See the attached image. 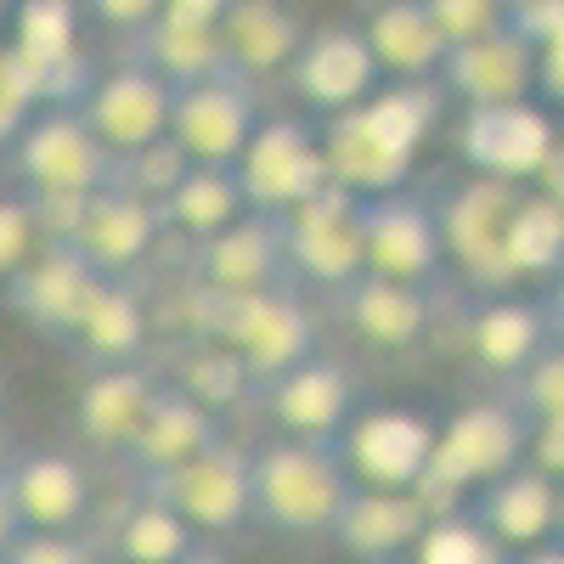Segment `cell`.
I'll use <instances>...</instances> for the list:
<instances>
[{"mask_svg":"<svg viewBox=\"0 0 564 564\" xmlns=\"http://www.w3.org/2000/svg\"><path fill=\"white\" fill-rule=\"evenodd\" d=\"M159 204H148L141 193H130V186L108 181L97 186L90 198H79L74 209V226H68V249L102 276H135L141 260H148L159 249Z\"/></svg>","mask_w":564,"mask_h":564,"instance_id":"15","label":"cell"},{"mask_svg":"<svg viewBox=\"0 0 564 564\" xmlns=\"http://www.w3.org/2000/svg\"><path fill=\"white\" fill-rule=\"evenodd\" d=\"M339 316L356 334L361 350L379 356H406L430 339L435 327V300L417 282H390V276H356L350 289H339Z\"/></svg>","mask_w":564,"mask_h":564,"instance_id":"20","label":"cell"},{"mask_svg":"<svg viewBox=\"0 0 564 564\" xmlns=\"http://www.w3.org/2000/svg\"><path fill=\"white\" fill-rule=\"evenodd\" d=\"M209 441H220V417H215L209 406H198L186 390L159 384L148 417H141V430L130 435V446H124L119 457L135 468L141 480H153V475H164V468L186 463L193 452H204Z\"/></svg>","mask_w":564,"mask_h":564,"instance_id":"28","label":"cell"},{"mask_svg":"<svg viewBox=\"0 0 564 564\" xmlns=\"http://www.w3.org/2000/svg\"><path fill=\"white\" fill-rule=\"evenodd\" d=\"M7 12H12V0H0V29H7Z\"/></svg>","mask_w":564,"mask_h":564,"instance_id":"50","label":"cell"},{"mask_svg":"<svg viewBox=\"0 0 564 564\" xmlns=\"http://www.w3.org/2000/svg\"><path fill=\"white\" fill-rule=\"evenodd\" d=\"M356 29L384 79H435L446 57V40L423 12V0H379Z\"/></svg>","mask_w":564,"mask_h":564,"instance_id":"30","label":"cell"},{"mask_svg":"<svg viewBox=\"0 0 564 564\" xmlns=\"http://www.w3.org/2000/svg\"><path fill=\"white\" fill-rule=\"evenodd\" d=\"M282 231V265L300 276L305 289L339 294L361 276V198L345 186H316L311 198L276 215Z\"/></svg>","mask_w":564,"mask_h":564,"instance_id":"6","label":"cell"},{"mask_svg":"<svg viewBox=\"0 0 564 564\" xmlns=\"http://www.w3.org/2000/svg\"><path fill=\"white\" fill-rule=\"evenodd\" d=\"M40 102H34V85H29V74L18 68V57L0 45V153H7V141L29 124V113H34Z\"/></svg>","mask_w":564,"mask_h":564,"instance_id":"42","label":"cell"},{"mask_svg":"<svg viewBox=\"0 0 564 564\" xmlns=\"http://www.w3.org/2000/svg\"><path fill=\"white\" fill-rule=\"evenodd\" d=\"M97 282H102V271H90L68 243H40L29 254V265H18L7 276V305L34 327V334L68 345L74 322H79V311H85Z\"/></svg>","mask_w":564,"mask_h":564,"instance_id":"19","label":"cell"},{"mask_svg":"<svg viewBox=\"0 0 564 564\" xmlns=\"http://www.w3.org/2000/svg\"><path fill=\"white\" fill-rule=\"evenodd\" d=\"M502 265L508 282H542L564 265V198L542 186H520L502 226Z\"/></svg>","mask_w":564,"mask_h":564,"instance_id":"31","label":"cell"},{"mask_svg":"<svg viewBox=\"0 0 564 564\" xmlns=\"http://www.w3.org/2000/svg\"><path fill=\"white\" fill-rule=\"evenodd\" d=\"M0 564H97V547L79 531H18Z\"/></svg>","mask_w":564,"mask_h":564,"instance_id":"41","label":"cell"},{"mask_svg":"<svg viewBox=\"0 0 564 564\" xmlns=\"http://www.w3.org/2000/svg\"><path fill=\"white\" fill-rule=\"evenodd\" d=\"M463 345L475 356L491 379H513L531 356H542L547 345H558L553 322H547V305L542 300H520V294H480V305L468 311L463 322Z\"/></svg>","mask_w":564,"mask_h":564,"instance_id":"25","label":"cell"},{"mask_svg":"<svg viewBox=\"0 0 564 564\" xmlns=\"http://www.w3.org/2000/svg\"><path fill=\"white\" fill-rule=\"evenodd\" d=\"M508 384H513V406H520L525 423L564 417V345H547L542 356H531Z\"/></svg>","mask_w":564,"mask_h":564,"instance_id":"37","label":"cell"},{"mask_svg":"<svg viewBox=\"0 0 564 564\" xmlns=\"http://www.w3.org/2000/svg\"><path fill=\"white\" fill-rule=\"evenodd\" d=\"M215 34H220V52H226L231 74L265 79V74L289 68V57L305 40V23L282 0H231L226 18L215 23Z\"/></svg>","mask_w":564,"mask_h":564,"instance_id":"29","label":"cell"},{"mask_svg":"<svg viewBox=\"0 0 564 564\" xmlns=\"http://www.w3.org/2000/svg\"><path fill=\"white\" fill-rule=\"evenodd\" d=\"M435 85L446 90V102H463V108L520 102V97H531V45L508 23L480 34V40L446 45V57L435 68Z\"/></svg>","mask_w":564,"mask_h":564,"instance_id":"21","label":"cell"},{"mask_svg":"<svg viewBox=\"0 0 564 564\" xmlns=\"http://www.w3.org/2000/svg\"><path fill=\"white\" fill-rule=\"evenodd\" d=\"M204 316V339L226 345L249 372V384H265L271 372L294 367L316 350V316L294 289H265V294H238V300H209L198 294Z\"/></svg>","mask_w":564,"mask_h":564,"instance_id":"4","label":"cell"},{"mask_svg":"<svg viewBox=\"0 0 564 564\" xmlns=\"http://www.w3.org/2000/svg\"><path fill=\"white\" fill-rule=\"evenodd\" d=\"M0 480L23 531H79L90 513V475L68 452H12Z\"/></svg>","mask_w":564,"mask_h":564,"instance_id":"24","label":"cell"},{"mask_svg":"<svg viewBox=\"0 0 564 564\" xmlns=\"http://www.w3.org/2000/svg\"><path fill=\"white\" fill-rule=\"evenodd\" d=\"M508 553L468 520L463 508H446V513H430L423 536L412 542V564H502Z\"/></svg>","mask_w":564,"mask_h":564,"instance_id":"35","label":"cell"},{"mask_svg":"<svg viewBox=\"0 0 564 564\" xmlns=\"http://www.w3.org/2000/svg\"><path fill=\"white\" fill-rule=\"evenodd\" d=\"M502 553L513 547H531V542H547L558 536V480L542 475L531 463H513L508 475H497L491 486L475 491V502L463 508Z\"/></svg>","mask_w":564,"mask_h":564,"instance_id":"23","label":"cell"},{"mask_svg":"<svg viewBox=\"0 0 564 564\" xmlns=\"http://www.w3.org/2000/svg\"><path fill=\"white\" fill-rule=\"evenodd\" d=\"M289 85L294 97L316 113V119H334L345 108H356L361 97L379 90V63H372L367 40L356 23H334V29H305L300 52L289 57Z\"/></svg>","mask_w":564,"mask_h":564,"instance_id":"17","label":"cell"},{"mask_svg":"<svg viewBox=\"0 0 564 564\" xmlns=\"http://www.w3.org/2000/svg\"><path fill=\"white\" fill-rule=\"evenodd\" d=\"M181 175H186V153L175 148L170 135L148 141V148H135V153H124V159H113V181L130 186V193H141L148 204H159Z\"/></svg>","mask_w":564,"mask_h":564,"instance_id":"38","label":"cell"},{"mask_svg":"<svg viewBox=\"0 0 564 564\" xmlns=\"http://www.w3.org/2000/svg\"><path fill=\"white\" fill-rule=\"evenodd\" d=\"M502 564H564V542L547 536V542H531V547H513Z\"/></svg>","mask_w":564,"mask_h":564,"instance_id":"45","label":"cell"},{"mask_svg":"<svg viewBox=\"0 0 564 564\" xmlns=\"http://www.w3.org/2000/svg\"><path fill=\"white\" fill-rule=\"evenodd\" d=\"M175 564H226V558H220L215 547H204V542H198L193 553H186V558H175Z\"/></svg>","mask_w":564,"mask_h":564,"instance_id":"47","label":"cell"},{"mask_svg":"<svg viewBox=\"0 0 564 564\" xmlns=\"http://www.w3.org/2000/svg\"><path fill=\"white\" fill-rule=\"evenodd\" d=\"M18 508H12V497H7V480H0V558H7V547L18 542Z\"/></svg>","mask_w":564,"mask_h":564,"instance_id":"46","label":"cell"},{"mask_svg":"<svg viewBox=\"0 0 564 564\" xmlns=\"http://www.w3.org/2000/svg\"><path fill=\"white\" fill-rule=\"evenodd\" d=\"M430 525V508L417 491H390V486H350L345 508L334 513V536L350 558L361 564H401L412 558V542Z\"/></svg>","mask_w":564,"mask_h":564,"instance_id":"22","label":"cell"},{"mask_svg":"<svg viewBox=\"0 0 564 564\" xmlns=\"http://www.w3.org/2000/svg\"><path fill=\"white\" fill-rule=\"evenodd\" d=\"M198 249V294L209 300H238V294H265V289H289V265H282V231L276 215L243 209L226 231L193 243Z\"/></svg>","mask_w":564,"mask_h":564,"instance_id":"18","label":"cell"},{"mask_svg":"<svg viewBox=\"0 0 564 564\" xmlns=\"http://www.w3.org/2000/svg\"><path fill=\"white\" fill-rule=\"evenodd\" d=\"M226 7H231V0H164V7H159V18H170V23H204V29H215V23L226 18Z\"/></svg>","mask_w":564,"mask_h":564,"instance_id":"44","label":"cell"},{"mask_svg":"<svg viewBox=\"0 0 564 564\" xmlns=\"http://www.w3.org/2000/svg\"><path fill=\"white\" fill-rule=\"evenodd\" d=\"M238 215H243L238 181H231V170H215V164H186V175L159 198L164 231H175L186 243L215 238V231H226Z\"/></svg>","mask_w":564,"mask_h":564,"instance_id":"32","label":"cell"},{"mask_svg":"<svg viewBox=\"0 0 564 564\" xmlns=\"http://www.w3.org/2000/svg\"><path fill=\"white\" fill-rule=\"evenodd\" d=\"M502 7H513V0H502Z\"/></svg>","mask_w":564,"mask_h":564,"instance_id":"51","label":"cell"},{"mask_svg":"<svg viewBox=\"0 0 564 564\" xmlns=\"http://www.w3.org/2000/svg\"><path fill=\"white\" fill-rule=\"evenodd\" d=\"M513 198H520V186L491 181V175H468L446 198H435L446 265H457L475 282V294H508L513 289L508 265H502V226H508Z\"/></svg>","mask_w":564,"mask_h":564,"instance_id":"10","label":"cell"},{"mask_svg":"<svg viewBox=\"0 0 564 564\" xmlns=\"http://www.w3.org/2000/svg\"><path fill=\"white\" fill-rule=\"evenodd\" d=\"M141 491L159 497L193 536H226L249 525V452H238L220 435L186 463L141 480Z\"/></svg>","mask_w":564,"mask_h":564,"instance_id":"8","label":"cell"},{"mask_svg":"<svg viewBox=\"0 0 564 564\" xmlns=\"http://www.w3.org/2000/svg\"><path fill=\"white\" fill-rule=\"evenodd\" d=\"M7 164L23 198H90L113 181L108 148L74 108H34L29 124L7 141Z\"/></svg>","mask_w":564,"mask_h":564,"instance_id":"5","label":"cell"},{"mask_svg":"<svg viewBox=\"0 0 564 564\" xmlns=\"http://www.w3.org/2000/svg\"><path fill=\"white\" fill-rule=\"evenodd\" d=\"M148 300L135 294L130 276H102L97 289H90L79 322L68 345L90 361V367H124V361H148Z\"/></svg>","mask_w":564,"mask_h":564,"instance_id":"27","label":"cell"},{"mask_svg":"<svg viewBox=\"0 0 564 564\" xmlns=\"http://www.w3.org/2000/svg\"><path fill=\"white\" fill-rule=\"evenodd\" d=\"M204 536H193L175 513L159 502V497H148L141 491V502L124 513V525L113 531V547H119V558L124 564H175V558H186Z\"/></svg>","mask_w":564,"mask_h":564,"instance_id":"34","label":"cell"},{"mask_svg":"<svg viewBox=\"0 0 564 564\" xmlns=\"http://www.w3.org/2000/svg\"><path fill=\"white\" fill-rule=\"evenodd\" d=\"M525 435H531V423L508 395L468 401L446 423H435L430 463H423V480L412 491L423 497L430 513H446L463 497H475L480 486H491L497 475H508L513 463H525Z\"/></svg>","mask_w":564,"mask_h":564,"instance_id":"2","label":"cell"},{"mask_svg":"<svg viewBox=\"0 0 564 564\" xmlns=\"http://www.w3.org/2000/svg\"><path fill=\"white\" fill-rule=\"evenodd\" d=\"M231 181L243 193V209L254 215H282L300 198H311L316 186H327V164H322V135L305 119L289 113H260V124L249 130L243 153L231 159Z\"/></svg>","mask_w":564,"mask_h":564,"instance_id":"7","label":"cell"},{"mask_svg":"<svg viewBox=\"0 0 564 564\" xmlns=\"http://www.w3.org/2000/svg\"><path fill=\"white\" fill-rule=\"evenodd\" d=\"M170 90L148 63H119L108 74H90L85 97L74 102V113L85 119V130L108 148V159H124L135 148L164 135L170 124Z\"/></svg>","mask_w":564,"mask_h":564,"instance_id":"16","label":"cell"},{"mask_svg":"<svg viewBox=\"0 0 564 564\" xmlns=\"http://www.w3.org/2000/svg\"><path fill=\"white\" fill-rule=\"evenodd\" d=\"M0 412H7V367H0Z\"/></svg>","mask_w":564,"mask_h":564,"instance_id":"49","label":"cell"},{"mask_svg":"<svg viewBox=\"0 0 564 564\" xmlns=\"http://www.w3.org/2000/svg\"><path fill=\"white\" fill-rule=\"evenodd\" d=\"M45 243L40 215L23 193H0V282H7L18 265H29V254Z\"/></svg>","mask_w":564,"mask_h":564,"instance_id":"39","label":"cell"},{"mask_svg":"<svg viewBox=\"0 0 564 564\" xmlns=\"http://www.w3.org/2000/svg\"><path fill=\"white\" fill-rule=\"evenodd\" d=\"M12 452H18V441H12V430L0 423V475H7V463H12Z\"/></svg>","mask_w":564,"mask_h":564,"instance_id":"48","label":"cell"},{"mask_svg":"<svg viewBox=\"0 0 564 564\" xmlns=\"http://www.w3.org/2000/svg\"><path fill=\"white\" fill-rule=\"evenodd\" d=\"M350 468L334 441H289L249 452V520L282 536H327L350 497Z\"/></svg>","mask_w":564,"mask_h":564,"instance_id":"1","label":"cell"},{"mask_svg":"<svg viewBox=\"0 0 564 564\" xmlns=\"http://www.w3.org/2000/svg\"><path fill=\"white\" fill-rule=\"evenodd\" d=\"M254 390H260L265 417L276 423V435H289V441H339L350 412L361 406L356 372L334 356H322V350L271 372V379L254 384Z\"/></svg>","mask_w":564,"mask_h":564,"instance_id":"14","label":"cell"},{"mask_svg":"<svg viewBox=\"0 0 564 564\" xmlns=\"http://www.w3.org/2000/svg\"><path fill=\"white\" fill-rule=\"evenodd\" d=\"M79 29H85L79 0H12L0 45H7L18 57V68L29 74L40 108H57V90H79L85 97L90 68H85V52H79Z\"/></svg>","mask_w":564,"mask_h":564,"instance_id":"12","label":"cell"},{"mask_svg":"<svg viewBox=\"0 0 564 564\" xmlns=\"http://www.w3.org/2000/svg\"><path fill=\"white\" fill-rule=\"evenodd\" d=\"M339 457L350 468L356 486H390V491H412L423 480V463L435 446V417H423L412 406H356L350 423L339 430Z\"/></svg>","mask_w":564,"mask_h":564,"instance_id":"13","label":"cell"},{"mask_svg":"<svg viewBox=\"0 0 564 564\" xmlns=\"http://www.w3.org/2000/svg\"><path fill=\"white\" fill-rule=\"evenodd\" d=\"M175 390H186V395H193L198 406L220 412L231 395H243V390H254V384H249V372L238 367V356H231L226 345H215V339H198V345H193V356H186V367H181Z\"/></svg>","mask_w":564,"mask_h":564,"instance_id":"36","label":"cell"},{"mask_svg":"<svg viewBox=\"0 0 564 564\" xmlns=\"http://www.w3.org/2000/svg\"><path fill=\"white\" fill-rule=\"evenodd\" d=\"M457 159L468 164V175L558 193V119L536 97L497 102V108H463Z\"/></svg>","mask_w":564,"mask_h":564,"instance_id":"3","label":"cell"},{"mask_svg":"<svg viewBox=\"0 0 564 564\" xmlns=\"http://www.w3.org/2000/svg\"><path fill=\"white\" fill-rule=\"evenodd\" d=\"M254 124H260V90H254V79L231 74V68L170 90L164 135L186 153V164L231 170V159L243 153V141H249Z\"/></svg>","mask_w":564,"mask_h":564,"instance_id":"9","label":"cell"},{"mask_svg":"<svg viewBox=\"0 0 564 564\" xmlns=\"http://www.w3.org/2000/svg\"><path fill=\"white\" fill-rule=\"evenodd\" d=\"M441 265H446V249H441L435 198L412 193V186L361 198V271L367 276L430 289V282L441 276Z\"/></svg>","mask_w":564,"mask_h":564,"instance_id":"11","label":"cell"},{"mask_svg":"<svg viewBox=\"0 0 564 564\" xmlns=\"http://www.w3.org/2000/svg\"><path fill=\"white\" fill-rule=\"evenodd\" d=\"M159 7H164V0H79V12L90 23L113 29V34H141L159 18Z\"/></svg>","mask_w":564,"mask_h":564,"instance_id":"43","label":"cell"},{"mask_svg":"<svg viewBox=\"0 0 564 564\" xmlns=\"http://www.w3.org/2000/svg\"><path fill=\"white\" fill-rule=\"evenodd\" d=\"M164 85H193V79H209V74H226V52H220V34L204 29V23H170V18H153L141 29V57Z\"/></svg>","mask_w":564,"mask_h":564,"instance_id":"33","label":"cell"},{"mask_svg":"<svg viewBox=\"0 0 564 564\" xmlns=\"http://www.w3.org/2000/svg\"><path fill=\"white\" fill-rule=\"evenodd\" d=\"M159 372L148 361H124V367H90L85 384H79V401H74V423L85 446L97 452H124L130 435L141 430V417H148L153 395H159Z\"/></svg>","mask_w":564,"mask_h":564,"instance_id":"26","label":"cell"},{"mask_svg":"<svg viewBox=\"0 0 564 564\" xmlns=\"http://www.w3.org/2000/svg\"><path fill=\"white\" fill-rule=\"evenodd\" d=\"M430 23L441 29L446 45H463V40H480L491 29H502V0H423Z\"/></svg>","mask_w":564,"mask_h":564,"instance_id":"40","label":"cell"}]
</instances>
